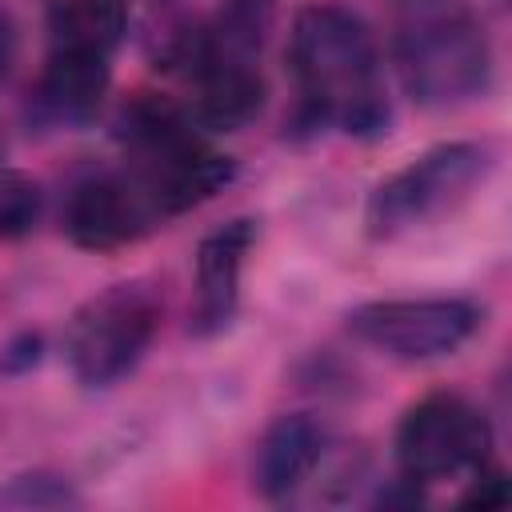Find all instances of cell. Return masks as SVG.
I'll return each mask as SVG.
<instances>
[{
	"label": "cell",
	"mask_w": 512,
	"mask_h": 512,
	"mask_svg": "<svg viewBox=\"0 0 512 512\" xmlns=\"http://www.w3.org/2000/svg\"><path fill=\"white\" fill-rule=\"evenodd\" d=\"M288 64L300 84L296 132H324L340 124L352 136H380L388 104L380 92L376 36L344 4H308L292 20Z\"/></svg>",
	"instance_id": "1"
},
{
	"label": "cell",
	"mask_w": 512,
	"mask_h": 512,
	"mask_svg": "<svg viewBox=\"0 0 512 512\" xmlns=\"http://www.w3.org/2000/svg\"><path fill=\"white\" fill-rule=\"evenodd\" d=\"M404 92L424 108H460L492 80L484 24L460 4H424L396 36Z\"/></svg>",
	"instance_id": "2"
},
{
	"label": "cell",
	"mask_w": 512,
	"mask_h": 512,
	"mask_svg": "<svg viewBox=\"0 0 512 512\" xmlns=\"http://www.w3.org/2000/svg\"><path fill=\"white\" fill-rule=\"evenodd\" d=\"M492 168L496 148L488 140H448L420 152L400 172L384 176L368 196V232L376 240H396L456 212L488 180Z\"/></svg>",
	"instance_id": "3"
},
{
	"label": "cell",
	"mask_w": 512,
	"mask_h": 512,
	"mask_svg": "<svg viewBox=\"0 0 512 512\" xmlns=\"http://www.w3.org/2000/svg\"><path fill=\"white\" fill-rule=\"evenodd\" d=\"M160 328V296L148 280H120L88 296L64 332V360L84 388H112L148 352Z\"/></svg>",
	"instance_id": "4"
},
{
	"label": "cell",
	"mask_w": 512,
	"mask_h": 512,
	"mask_svg": "<svg viewBox=\"0 0 512 512\" xmlns=\"http://www.w3.org/2000/svg\"><path fill=\"white\" fill-rule=\"evenodd\" d=\"M348 332L392 360H440L460 352L484 324V308L460 296L368 300L348 316Z\"/></svg>",
	"instance_id": "5"
},
{
	"label": "cell",
	"mask_w": 512,
	"mask_h": 512,
	"mask_svg": "<svg viewBox=\"0 0 512 512\" xmlns=\"http://www.w3.org/2000/svg\"><path fill=\"white\" fill-rule=\"evenodd\" d=\"M492 424L488 416L456 392H432L416 400L396 428V464L400 476L416 484H436L456 472H476L488 464Z\"/></svg>",
	"instance_id": "6"
},
{
	"label": "cell",
	"mask_w": 512,
	"mask_h": 512,
	"mask_svg": "<svg viewBox=\"0 0 512 512\" xmlns=\"http://www.w3.org/2000/svg\"><path fill=\"white\" fill-rule=\"evenodd\" d=\"M156 208L136 176H88L68 192L64 232L76 248L112 252L148 232Z\"/></svg>",
	"instance_id": "7"
},
{
	"label": "cell",
	"mask_w": 512,
	"mask_h": 512,
	"mask_svg": "<svg viewBox=\"0 0 512 512\" xmlns=\"http://www.w3.org/2000/svg\"><path fill=\"white\" fill-rule=\"evenodd\" d=\"M140 160H144V168L136 172V180L144 184L156 216L188 212V208L204 204L208 196H216L236 176V160L208 148L192 132L156 152H140Z\"/></svg>",
	"instance_id": "8"
},
{
	"label": "cell",
	"mask_w": 512,
	"mask_h": 512,
	"mask_svg": "<svg viewBox=\"0 0 512 512\" xmlns=\"http://www.w3.org/2000/svg\"><path fill=\"white\" fill-rule=\"evenodd\" d=\"M256 240V220L236 216L212 228L196 248V300H192V336H216L232 324L240 304V272Z\"/></svg>",
	"instance_id": "9"
},
{
	"label": "cell",
	"mask_w": 512,
	"mask_h": 512,
	"mask_svg": "<svg viewBox=\"0 0 512 512\" xmlns=\"http://www.w3.org/2000/svg\"><path fill=\"white\" fill-rule=\"evenodd\" d=\"M108 56L96 52H68L52 48L36 88H32V112L44 124H84L96 116L104 92H108Z\"/></svg>",
	"instance_id": "10"
},
{
	"label": "cell",
	"mask_w": 512,
	"mask_h": 512,
	"mask_svg": "<svg viewBox=\"0 0 512 512\" xmlns=\"http://www.w3.org/2000/svg\"><path fill=\"white\" fill-rule=\"evenodd\" d=\"M320 456H324V428L304 412L280 416L268 424V432L256 444L252 484L260 496L284 500L316 472Z\"/></svg>",
	"instance_id": "11"
},
{
	"label": "cell",
	"mask_w": 512,
	"mask_h": 512,
	"mask_svg": "<svg viewBox=\"0 0 512 512\" xmlns=\"http://www.w3.org/2000/svg\"><path fill=\"white\" fill-rule=\"evenodd\" d=\"M264 108V80L252 60H212L200 72V92L192 104V120L212 132H236L252 124Z\"/></svg>",
	"instance_id": "12"
},
{
	"label": "cell",
	"mask_w": 512,
	"mask_h": 512,
	"mask_svg": "<svg viewBox=\"0 0 512 512\" xmlns=\"http://www.w3.org/2000/svg\"><path fill=\"white\" fill-rule=\"evenodd\" d=\"M124 28H128L124 0H56L48 8L52 48L112 56V48L124 40Z\"/></svg>",
	"instance_id": "13"
},
{
	"label": "cell",
	"mask_w": 512,
	"mask_h": 512,
	"mask_svg": "<svg viewBox=\"0 0 512 512\" xmlns=\"http://www.w3.org/2000/svg\"><path fill=\"white\" fill-rule=\"evenodd\" d=\"M76 504H80L76 484L52 468H32L0 484V508H76Z\"/></svg>",
	"instance_id": "14"
},
{
	"label": "cell",
	"mask_w": 512,
	"mask_h": 512,
	"mask_svg": "<svg viewBox=\"0 0 512 512\" xmlns=\"http://www.w3.org/2000/svg\"><path fill=\"white\" fill-rule=\"evenodd\" d=\"M40 220V188L24 172L0 168V236L20 240Z\"/></svg>",
	"instance_id": "15"
},
{
	"label": "cell",
	"mask_w": 512,
	"mask_h": 512,
	"mask_svg": "<svg viewBox=\"0 0 512 512\" xmlns=\"http://www.w3.org/2000/svg\"><path fill=\"white\" fill-rule=\"evenodd\" d=\"M44 356V336L40 332H20L0 348V376H24L40 364Z\"/></svg>",
	"instance_id": "16"
},
{
	"label": "cell",
	"mask_w": 512,
	"mask_h": 512,
	"mask_svg": "<svg viewBox=\"0 0 512 512\" xmlns=\"http://www.w3.org/2000/svg\"><path fill=\"white\" fill-rule=\"evenodd\" d=\"M460 504H480V508H500V504H508V476H504L500 468L480 464V468H476V480H472V488L460 496Z\"/></svg>",
	"instance_id": "17"
},
{
	"label": "cell",
	"mask_w": 512,
	"mask_h": 512,
	"mask_svg": "<svg viewBox=\"0 0 512 512\" xmlns=\"http://www.w3.org/2000/svg\"><path fill=\"white\" fill-rule=\"evenodd\" d=\"M12 60H16V24H12V16L0 8V80L8 76Z\"/></svg>",
	"instance_id": "18"
}]
</instances>
